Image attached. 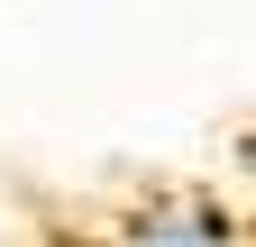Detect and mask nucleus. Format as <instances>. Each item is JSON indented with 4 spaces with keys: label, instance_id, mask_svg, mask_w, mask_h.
Instances as JSON below:
<instances>
[{
    "label": "nucleus",
    "instance_id": "f257e3e1",
    "mask_svg": "<svg viewBox=\"0 0 256 247\" xmlns=\"http://www.w3.org/2000/svg\"><path fill=\"white\" fill-rule=\"evenodd\" d=\"M110 247H256V220L220 192H156L110 229Z\"/></svg>",
    "mask_w": 256,
    "mask_h": 247
}]
</instances>
